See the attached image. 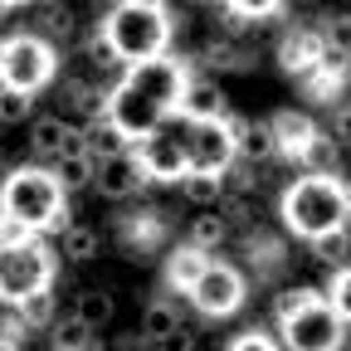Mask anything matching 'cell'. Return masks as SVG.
I'll use <instances>...</instances> for the list:
<instances>
[{
    "mask_svg": "<svg viewBox=\"0 0 351 351\" xmlns=\"http://www.w3.org/2000/svg\"><path fill=\"white\" fill-rule=\"evenodd\" d=\"M98 34L108 39V49L122 64H147L171 54L176 39V15L161 5V0H112L98 20Z\"/></svg>",
    "mask_w": 351,
    "mask_h": 351,
    "instance_id": "3",
    "label": "cell"
},
{
    "mask_svg": "<svg viewBox=\"0 0 351 351\" xmlns=\"http://www.w3.org/2000/svg\"><path fill=\"white\" fill-rule=\"evenodd\" d=\"M346 332L351 327L337 317V307L327 298H313L302 313H293L288 322H278L283 351H341L346 346Z\"/></svg>",
    "mask_w": 351,
    "mask_h": 351,
    "instance_id": "7",
    "label": "cell"
},
{
    "mask_svg": "<svg viewBox=\"0 0 351 351\" xmlns=\"http://www.w3.org/2000/svg\"><path fill=\"white\" fill-rule=\"evenodd\" d=\"M54 103H59V117H69V122H93V117H103L108 112V88H98V83H88V78H59L54 83Z\"/></svg>",
    "mask_w": 351,
    "mask_h": 351,
    "instance_id": "13",
    "label": "cell"
},
{
    "mask_svg": "<svg viewBox=\"0 0 351 351\" xmlns=\"http://www.w3.org/2000/svg\"><path fill=\"white\" fill-rule=\"evenodd\" d=\"M225 351H283V341L269 337V332H258V327H249V332H239Z\"/></svg>",
    "mask_w": 351,
    "mask_h": 351,
    "instance_id": "38",
    "label": "cell"
},
{
    "mask_svg": "<svg viewBox=\"0 0 351 351\" xmlns=\"http://www.w3.org/2000/svg\"><path fill=\"white\" fill-rule=\"evenodd\" d=\"M186 152H191V171H205V176H225L239 161L230 122H191L186 117Z\"/></svg>",
    "mask_w": 351,
    "mask_h": 351,
    "instance_id": "10",
    "label": "cell"
},
{
    "mask_svg": "<svg viewBox=\"0 0 351 351\" xmlns=\"http://www.w3.org/2000/svg\"><path fill=\"white\" fill-rule=\"evenodd\" d=\"M230 137H234V156L244 166H263V161H274L278 156V142H274V127L269 122H258V117H239L230 112Z\"/></svg>",
    "mask_w": 351,
    "mask_h": 351,
    "instance_id": "14",
    "label": "cell"
},
{
    "mask_svg": "<svg viewBox=\"0 0 351 351\" xmlns=\"http://www.w3.org/2000/svg\"><path fill=\"white\" fill-rule=\"evenodd\" d=\"M59 254L69 263H88V258H98V230L93 225H69L59 234Z\"/></svg>",
    "mask_w": 351,
    "mask_h": 351,
    "instance_id": "30",
    "label": "cell"
},
{
    "mask_svg": "<svg viewBox=\"0 0 351 351\" xmlns=\"http://www.w3.org/2000/svg\"><path fill=\"white\" fill-rule=\"evenodd\" d=\"M313 29L322 34V49H332V54H346V59H351V10H332V15H322Z\"/></svg>",
    "mask_w": 351,
    "mask_h": 351,
    "instance_id": "31",
    "label": "cell"
},
{
    "mask_svg": "<svg viewBox=\"0 0 351 351\" xmlns=\"http://www.w3.org/2000/svg\"><path fill=\"white\" fill-rule=\"evenodd\" d=\"M278 64H283V73H293V78L302 83L307 73L322 64V34H317L313 25L288 29V34L278 39Z\"/></svg>",
    "mask_w": 351,
    "mask_h": 351,
    "instance_id": "16",
    "label": "cell"
},
{
    "mask_svg": "<svg viewBox=\"0 0 351 351\" xmlns=\"http://www.w3.org/2000/svg\"><path fill=\"white\" fill-rule=\"evenodd\" d=\"M0 215H10L20 230L29 234H49V230H69V195L59 186V176L49 166H15L0 181Z\"/></svg>",
    "mask_w": 351,
    "mask_h": 351,
    "instance_id": "4",
    "label": "cell"
},
{
    "mask_svg": "<svg viewBox=\"0 0 351 351\" xmlns=\"http://www.w3.org/2000/svg\"><path fill=\"white\" fill-rule=\"evenodd\" d=\"M29 29H34L39 39H49L54 49H59V44H73L78 20H73V10H69V5H39V10H34V20H29Z\"/></svg>",
    "mask_w": 351,
    "mask_h": 351,
    "instance_id": "24",
    "label": "cell"
},
{
    "mask_svg": "<svg viewBox=\"0 0 351 351\" xmlns=\"http://www.w3.org/2000/svg\"><path fill=\"white\" fill-rule=\"evenodd\" d=\"M0 5H25V0H0Z\"/></svg>",
    "mask_w": 351,
    "mask_h": 351,
    "instance_id": "42",
    "label": "cell"
},
{
    "mask_svg": "<svg viewBox=\"0 0 351 351\" xmlns=\"http://www.w3.org/2000/svg\"><path fill=\"white\" fill-rule=\"evenodd\" d=\"M29 112H34V98H29V93H15V88L0 83V122L15 127V122H25Z\"/></svg>",
    "mask_w": 351,
    "mask_h": 351,
    "instance_id": "35",
    "label": "cell"
},
{
    "mask_svg": "<svg viewBox=\"0 0 351 351\" xmlns=\"http://www.w3.org/2000/svg\"><path fill=\"white\" fill-rule=\"evenodd\" d=\"M147 186H152V181H147L137 152H117V156H103V161H98L93 191H98L103 200H132V195H142Z\"/></svg>",
    "mask_w": 351,
    "mask_h": 351,
    "instance_id": "12",
    "label": "cell"
},
{
    "mask_svg": "<svg viewBox=\"0 0 351 351\" xmlns=\"http://www.w3.org/2000/svg\"><path fill=\"white\" fill-rule=\"evenodd\" d=\"M219 5H225V0H219Z\"/></svg>",
    "mask_w": 351,
    "mask_h": 351,
    "instance_id": "43",
    "label": "cell"
},
{
    "mask_svg": "<svg viewBox=\"0 0 351 351\" xmlns=\"http://www.w3.org/2000/svg\"><path fill=\"white\" fill-rule=\"evenodd\" d=\"M83 142H88V152H93L98 161L103 156H117V152H132V137L103 112V117H93V122H83Z\"/></svg>",
    "mask_w": 351,
    "mask_h": 351,
    "instance_id": "23",
    "label": "cell"
},
{
    "mask_svg": "<svg viewBox=\"0 0 351 351\" xmlns=\"http://www.w3.org/2000/svg\"><path fill=\"white\" fill-rule=\"evenodd\" d=\"M181 200L195 210H215L225 200V176H205V171H186L181 176Z\"/></svg>",
    "mask_w": 351,
    "mask_h": 351,
    "instance_id": "26",
    "label": "cell"
},
{
    "mask_svg": "<svg viewBox=\"0 0 351 351\" xmlns=\"http://www.w3.org/2000/svg\"><path fill=\"white\" fill-rule=\"evenodd\" d=\"M341 142L332 137V132H317V137H313V147H307L302 152V176H337V166H341Z\"/></svg>",
    "mask_w": 351,
    "mask_h": 351,
    "instance_id": "25",
    "label": "cell"
},
{
    "mask_svg": "<svg viewBox=\"0 0 351 351\" xmlns=\"http://www.w3.org/2000/svg\"><path fill=\"white\" fill-rule=\"evenodd\" d=\"M186 88H191V69L176 54H161V59H147V64H127L122 78L108 88V117L132 137V147H137L147 132L166 127L176 112H181Z\"/></svg>",
    "mask_w": 351,
    "mask_h": 351,
    "instance_id": "1",
    "label": "cell"
},
{
    "mask_svg": "<svg viewBox=\"0 0 351 351\" xmlns=\"http://www.w3.org/2000/svg\"><path fill=\"white\" fill-rule=\"evenodd\" d=\"M54 274H59V258L39 234L25 244H0V302L15 307L29 293L54 288Z\"/></svg>",
    "mask_w": 351,
    "mask_h": 351,
    "instance_id": "6",
    "label": "cell"
},
{
    "mask_svg": "<svg viewBox=\"0 0 351 351\" xmlns=\"http://www.w3.org/2000/svg\"><path fill=\"white\" fill-rule=\"evenodd\" d=\"M147 171V181H166V186H181V176L191 171V152H186V117L176 112L166 127L147 132V137L132 147Z\"/></svg>",
    "mask_w": 351,
    "mask_h": 351,
    "instance_id": "8",
    "label": "cell"
},
{
    "mask_svg": "<svg viewBox=\"0 0 351 351\" xmlns=\"http://www.w3.org/2000/svg\"><path fill=\"white\" fill-rule=\"evenodd\" d=\"M59 322V298H54V288H44V293H29L25 302H15V313H10V327H5V337H29V332H49Z\"/></svg>",
    "mask_w": 351,
    "mask_h": 351,
    "instance_id": "17",
    "label": "cell"
},
{
    "mask_svg": "<svg viewBox=\"0 0 351 351\" xmlns=\"http://www.w3.org/2000/svg\"><path fill=\"white\" fill-rule=\"evenodd\" d=\"M254 64H258V59L244 49L239 39H219V34H215L205 49H200V69H205L210 78H215V73H249Z\"/></svg>",
    "mask_w": 351,
    "mask_h": 351,
    "instance_id": "20",
    "label": "cell"
},
{
    "mask_svg": "<svg viewBox=\"0 0 351 351\" xmlns=\"http://www.w3.org/2000/svg\"><path fill=\"white\" fill-rule=\"evenodd\" d=\"M225 239H230V225H225V215H219V210H200V215L191 219V239H186V244H195V249L215 254Z\"/></svg>",
    "mask_w": 351,
    "mask_h": 351,
    "instance_id": "29",
    "label": "cell"
},
{
    "mask_svg": "<svg viewBox=\"0 0 351 351\" xmlns=\"http://www.w3.org/2000/svg\"><path fill=\"white\" fill-rule=\"evenodd\" d=\"M49 337H54V351H93V346H98V332L88 327V322H78L73 313H64V317L49 327Z\"/></svg>",
    "mask_w": 351,
    "mask_h": 351,
    "instance_id": "28",
    "label": "cell"
},
{
    "mask_svg": "<svg viewBox=\"0 0 351 351\" xmlns=\"http://www.w3.org/2000/svg\"><path fill=\"white\" fill-rule=\"evenodd\" d=\"M64 152H88L83 127L69 122V117H59V112L34 117V122H29V161H34V166H54Z\"/></svg>",
    "mask_w": 351,
    "mask_h": 351,
    "instance_id": "11",
    "label": "cell"
},
{
    "mask_svg": "<svg viewBox=\"0 0 351 351\" xmlns=\"http://www.w3.org/2000/svg\"><path fill=\"white\" fill-rule=\"evenodd\" d=\"M210 269V254L205 249H195V244H176L171 254H166V288H176V293H191L195 283H200V274Z\"/></svg>",
    "mask_w": 351,
    "mask_h": 351,
    "instance_id": "19",
    "label": "cell"
},
{
    "mask_svg": "<svg viewBox=\"0 0 351 351\" xmlns=\"http://www.w3.org/2000/svg\"><path fill=\"white\" fill-rule=\"evenodd\" d=\"M225 5H230L234 15H244V20H254V25H263V20H278L283 0H225Z\"/></svg>",
    "mask_w": 351,
    "mask_h": 351,
    "instance_id": "37",
    "label": "cell"
},
{
    "mask_svg": "<svg viewBox=\"0 0 351 351\" xmlns=\"http://www.w3.org/2000/svg\"><path fill=\"white\" fill-rule=\"evenodd\" d=\"M181 327H186V307L176 298H152L142 307V337L147 341H166L171 332H181Z\"/></svg>",
    "mask_w": 351,
    "mask_h": 351,
    "instance_id": "22",
    "label": "cell"
},
{
    "mask_svg": "<svg viewBox=\"0 0 351 351\" xmlns=\"http://www.w3.org/2000/svg\"><path fill=\"white\" fill-rule=\"evenodd\" d=\"M73 317L88 322L93 332H103V327L112 322V293H108V288H78V293H73Z\"/></svg>",
    "mask_w": 351,
    "mask_h": 351,
    "instance_id": "27",
    "label": "cell"
},
{
    "mask_svg": "<svg viewBox=\"0 0 351 351\" xmlns=\"http://www.w3.org/2000/svg\"><path fill=\"white\" fill-rule=\"evenodd\" d=\"M302 88H307V98H317V103H332V98L341 93V88H346V73H327V69L317 64L313 73L302 78Z\"/></svg>",
    "mask_w": 351,
    "mask_h": 351,
    "instance_id": "33",
    "label": "cell"
},
{
    "mask_svg": "<svg viewBox=\"0 0 351 351\" xmlns=\"http://www.w3.org/2000/svg\"><path fill=\"white\" fill-rule=\"evenodd\" d=\"M278 219L293 239L307 244L332 230H351V186L341 176H298L278 195Z\"/></svg>",
    "mask_w": 351,
    "mask_h": 351,
    "instance_id": "2",
    "label": "cell"
},
{
    "mask_svg": "<svg viewBox=\"0 0 351 351\" xmlns=\"http://www.w3.org/2000/svg\"><path fill=\"white\" fill-rule=\"evenodd\" d=\"M49 171L59 176L64 195H78V191H93V181H98V156H93V152H64Z\"/></svg>",
    "mask_w": 351,
    "mask_h": 351,
    "instance_id": "21",
    "label": "cell"
},
{
    "mask_svg": "<svg viewBox=\"0 0 351 351\" xmlns=\"http://www.w3.org/2000/svg\"><path fill=\"white\" fill-rule=\"evenodd\" d=\"M59 78V49L49 39H39L34 29H15L0 39V83L15 93L39 98L44 88H54Z\"/></svg>",
    "mask_w": 351,
    "mask_h": 351,
    "instance_id": "5",
    "label": "cell"
},
{
    "mask_svg": "<svg viewBox=\"0 0 351 351\" xmlns=\"http://www.w3.org/2000/svg\"><path fill=\"white\" fill-rule=\"evenodd\" d=\"M0 351H20V341H15V337H5V332H0Z\"/></svg>",
    "mask_w": 351,
    "mask_h": 351,
    "instance_id": "40",
    "label": "cell"
},
{
    "mask_svg": "<svg viewBox=\"0 0 351 351\" xmlns=\"http://www.w3.org/2000/svg\"><path fill=\"white\" fill-rule=\"evenodd\" d=\"M269 127H274V142H278V156H283V161H293V166L302 161V152L313 147V137L322 132V127H317L313 117H307L302 108H278V112L269 117Z\"/></svg>",
    "mask_w": 351,
    "mask_h": 351,
    "instance_id": "15",
    "label": "cell"
},
{
    "mask_svg": "<svg viewBox=\"0 0 351 351\" xmlns=\"http://www.w3.org/2000/svg\"><path fill=\"white\" fill-rule=\"evenodd\" d=\"M39 5H73V0H39Z\"/></svg>",
    "mask_w": 351,
    "mask_h": 351,
    "instance_id": "41",
    "label": "cell"
},
{
    "mask_svg": "<svg viewBox=\"0 0 351 351\" xmlns=\"http://www.w3.org/2000/svg\"><path fill=\"white\" fill-rule=\"evenodd\" d=\"M327 302L337 307V317L351 327V263H346V269H337L332 274V288H327Z\"/></svg>",
    "mask_w": 351,
    "mask_h": 351,
    "instance_id": "36",
    "label": "cell"
},
{
    "mask_svg": "<svg viewBox=\"0 0 351 351\" xmlns=\"http://www.w3.org/2000/svg\"><path fill=\"white\" fill-rule=\"evenodd\" d=\"M313 298H317V293L307 288V283H293V288H283V293L274 298V322H288V317H293V313H302V307L313 302Z\"/></svg>",
    "mask_w": 351,
    "mask_h": 351,
    "instance_id": "34",
    "label": "cell"
},
{
    "mask_svg": "<svg viewBox=\"0 0 351 351\" xmlns=\"http://www.w3.org/2000/svg\"><path fill=\"white\" fill-rule=\"evenodd\" d=\"M181 117L191 122H225L230 117V98L215 78H191L186 98H181Z\"/></svg>",
    "mask_w": 351,
    "mask_h": 351,
    "instance_id": "18",
    "label": "cell"
},
{
    "mask_svg": "<svg viewBox=\"0 0 351 351\" xmlns=\"http://www.w3.org/2000/svg\"><path fill=\"white\" fill-rule=\"evenodd\" d=\"M327 132H332L341 147H351V103H341V108L332 112V127H327Z\"/></svg>",
    "mask_w": 351,
    "mask_h": 351,
    "instance_id": "39",
    "label": "cell"
},
{
    "mask_svg": "<svg viewBox=\"0 0 351 351\" xmlns=\"http://www.w3.org/2000/svg\"><path fill=\"white\" fill-rule=\"evenodd\" d=\"M313 263H322V269H346L351 263V230H332V234H322L317 244H313Z\"/></svg>",
    "mask_w": 351,
    "mask_h": 351,
    "instance_id": "32",
    "label": "cell"
},
{
    "mask_svg": "<svg viewBox=\"0 0 351 351\" xmlns=\"http://www.w3.org/2000/svg\"><path fill=\"white\" fill-rule=\"evenodd\" d=\"M186 298H191V307H195L200 317H230V313H239L244 298H249V278L234 269V263L210 258V269L200 274V283Z\"/></svg>",
    "mask_w": 351,
    "mask_h": 351,
    "instance_id": "9",
    "label": "cell"
}]
</instances>
